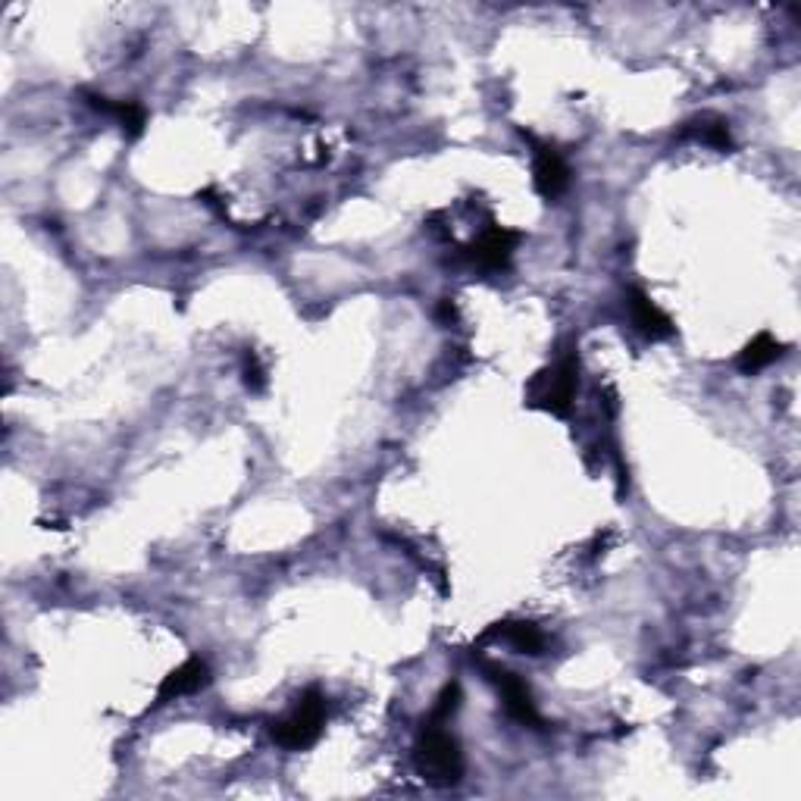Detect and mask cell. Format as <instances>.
<instances>
[{
	"label": "cell",
	"mask_w": 801,
	"mask_h": 801,
	"mask_svg": "<svg viewBox=\"0 0 801 801\" xmlns=\"http://www.w3.org/2000/svg\"><path fill=\"white\" fill-rule=\"evenodd\" d=\"M414 764L417 774L429 786H457L464 777V752L461 742L445 732L439 724H423V732L414 745Z\"/></svg>",
	"instance_id": "obj_1"
},
{
	"label": "cell",
	"mask_w": 801,
	"mask_h": 801,
	"mask_svg": "<svg viewBox=\"0 0 801 801\" xmlns=\"http://www.w3.org/2000/svg\"><path fill=\"white\" fill-rule=\"evenodd\" d=\"M323 727H326V695L320 689H307L285 717L270 724V736L288 752H304L320 742Z\"/></svg>",
	"instance_id": "obj_2"
},
{
	"label": "cell",
	"mask_w": 801,
	"mask_h": 801,
	"mask_svg": "<svg viewBox=\"0 0 801 801\" xmlns=\"http://www.w3.org/2000/svg\"><path fill=\"white\" fill-rule=\"evenodd\" d=\"M579 385V357L576 351L561 354L551 367H545L529 382V404L545 414L566 417L573 407V395Z\"/></svg>",
	"instance_id": "obj_3"
},
{
	"label": "cell",
	"mask_w": 801,
	"mask_h": 801,
	"mask_svg": "<svg viewBox=\"0 0 801 801\" xmlns=\"http://www.w3.org/2000/svg\"><path fill=\"white\" fill-rule=\"evenodd\" d=\"M486 673H489V683L498 689L507 717L517 720L519 727H533V730H539L545 720L542 714H539V707H536V702H533V689L526 685V680L517 677V673H511V670H504V667H486Z\"/></svg>",
	"instance_id": "obj_4"
},
{
	"label": "cell",
	"mask_w": 801,
	"mask_h": 801,
	"mask_svg": "<svg viewBox=\"0 0 801 801\" xmlns=\"http://www.w3.org/2000/svg\"><path fill=\"white\" fill-rule=\"evenodd\" d=\"M529 142L536 144V151H533V182H536V191L542 194L545 201H554L570 186V166H566L558 147L536 142V139H529Z\"/></svg>",
	"instance_id": "obj_5"
},
{
	"label": "cell",
	"mask_w": 801,
	"mask_h": 801,
	"mask_svg": "<svg viewBox=\"0 0 801 801\" xmlns=\"http://www.w3.org/2000/svg\"><path fill=\"white\" fill-rule=\"evenodd\" d=\"M517 241L519 232L504 229V226H492L467 248V260L476 263L479 270H504L517 251Z\"/></svg>",
	"instance_id": "obj_6"
},
{
	"label": "cell",
	"mask_w": 801,
	"mask_h": 801,
	"mask_svg": "<svg viewBox=\"0 0 801 801\" xmlns=\"http://www.w3.org/2000/svg\"><path fill=\"white\" fill-rule=\"evenodd\" d=\"M207 685H211V667L201 658H191L182 667H176L169 677H164V683L157 689V705L176 702L182 695H194Z\"/></svg>",
	"instance_id": "obj_7"
},
{
	"label": "cell",
	"mask_w": 801,
	"mask_h": 801,
	"mask_svg": "<svg viewBox=\"0 0 801 801\" xmlns=\"http://www.w3.org/2000/svg\"><path fill=\"white\" fill-rule=\"evenodd\" d=\"M82 100L92 110H97V113L117 119L129 139H139L144 132V125H147V110H144L139 100H110V97L95 95V92H82Z\"/></svg>",
	"instance_id": "obj_8"
},
{
	"label": "cell",
	"mask_w": 801,
	"mask_h": 801,
	"mask_svg": "<svg viewBox=\"0 0 801 801\" xmlns=\"http://www.w3.org/2000/svg\"><path fill=\"white\" fill-rule=\"evenodd\" d=\"M630 313H633V323L642 335H648V338H670L673 335V320L642 288L630 291Z\"/></svg>",
	"instance_id": "obj_9"
},
{
	"label": "cell",
	"mask_w": 801,
	"mask_h": 801,
	"mask_svg": "<svg viewBox=\"0 0 801 801\" xmlns=\"http://www.w3.org/2000/svg\"><path fill=\"white\" fill-rule=\"evenodd\" d=\"M782 354H786L782 342H777L770 332H757L752 342L739 351V357H736V370L745 373V376H754V373L767 370L770 363H777Z\"/></svg>",
	"instance_id": "obj_10"
},
{
	"label": "cell",
	"mask_w": 801,
	"mask_h": 801,
	"mask_svg": "<svg viewBox=\"0 0 801 801\" xmlns=\"http://www.w3.org/2000/svg\"><path fill=\"white\" fill-rule=\"evenodd\" d=\"M482 638H498V642H507L514 645L519 655H542L545 636L536 623H526V620H504L495 623Z\"/></svg>",
	"instance_id": "obj_11"
},
{
	"label": "cell",
	"mask_w": 801,
	"mask_h": 801,
	"mask_svg": "<svg viewBox=\"0 0 801 801\" xmlns=\"http://www.w3.org/2000/svg\"><path fill=\"white\" fill-rule=\"evenodd\" d=\"M680 139H698V142L710 144V147H717V151H724V154H730L732 147H736L730 135V122L724 117H710V113L685 122Z\"/></svg>",
	"instance_id": "obj_12"
},
{
	"label": "cell",
	"mask_w": 801,
	"mask_h": 801,
	"mask_svg": "<svg viewBox=\"0 0 801 801\" xmlns=\"http://www.w3.org/2000/svg\"><path fill=\"white\" fill-rule=\"evenodd\" d=\"M461 685L457 683H449L442 692H439V698H435V705H432V714H429V720L426 724H445L451 720V714H457V707H461Z\"/></svg>",
	"instance_id": "obj_13"
},
{
	"label": "cell",
	"mask_w": 801,
	"mask_h": 801,
	"mask_svg": "<svg viewBox=\"0 0 801 801\" xmlns=\"http://www.w3.org/2000/svg\"><path fill=\"white\" fill-rule=\"evenodd\" d=\"M241 382H244L251 392H263V388H266V373H263L260 357L254 351H244V360H241Z\"/></svg>",
	"instance_id": "obj_14"
},
{
	"label": "cell",
	"mask_w": 801,
	"mask_h": 801,
	"mask_svg": "<svg viewBox=\"0 0 801 801\" xmlns=\"http://www.w3.org/2000/svg\"><path fill=\"white\" fill-rule=\"evenodd\" d=\"M439 316H445V320H454V316H457V310H454V304H451V301H442V307H439Z\"/></svg>",
	"instance_id": "obj_15"
}]
</instances>
